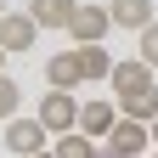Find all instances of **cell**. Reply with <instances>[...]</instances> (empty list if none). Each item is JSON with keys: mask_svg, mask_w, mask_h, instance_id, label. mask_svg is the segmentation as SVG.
Here are the masks:
<instances>
[{"mask_svg": "<svg viewBox=\"0 0 158 158\" xmlns=\"http://www.w3.org/2000/svg\"><path fill=\"white\" fill-rule=\"evenodd\" d=\"M79 107H85V102H73V90H45L34 118H40L51 135H68V130H79Z\"/></svg>", "mask_w": 158, "mask_h": 158, "instance_id": "6da1fadb", "label": "cell"}, {"mask_svg": "<svg viewBox=\"0 0 158 158\" xmlns=\"http://www.w3.org/2000/svg\"><path fill=\"white\" fill-rule=\"evenodd\" d=\"M51 141L56 135L40 124V118H6V147L17 152V158H34V152H51Z\"/></svg>", "mask_w": 158, "mask_h": 158, "instance_id": "7a4b0ae2", "label": "cell"}, {"mask_svg": "<svg viewBox=\"0 0 158 158\" xmlns=\"http://www.w3.org/2000/svg\"><path fill=\"white\" fill-rule=\"evenodd\" d=\"M113 102H124V96H141V90H152L158 79H152V62H141V56H124V62H113Z\"/></svg>", "mask_w": 158, "mask_h": 158, "instance_id": "3957f363", "label": "cell"}, {"mask_svg": "<svg viewBox=\"0 0 158 158\" xmlns=\"http://www.w3.org/2000/svg\"><path fill=\"white\" fill-rule=\"evenodd\" d=\"M102 147L124 152V158H141V152L152 147V124H141V118H124V113H118V124H113V135H107Z\"/></svg>", "mask_w": 158, "mask_h": 158, "instance_id": "277c9868", "label": "cell"}, {"mask_svg": "<svg viewBox=\"0 0 158 158\" xmlns=\"http://www.w3.org/2000/svg\"><path fill=\"white\" fill-rule=\"evenodd\" d=\"M107 28H113V11H107V6H79V17L68 23L73 45H102V40H107Z\"/></svg>", "mask_w": 158, "mask_h": 158, "instance_id": "5b68a950", "label": "cell"}, {"mask_svg": "<svg viewBox=\"0 0 158 158\" xmlns=\"http://www.w3.org/2000/svg\"><path fill=\"white\" fill-rule=\"evenodd\" d=\"M34 40H40L34 11H6V17H0V45H6L11 56H17V51H34Z\"/></svg>", "mask_w": 158, "mask_h": 158, "instance_id": "8992f818", "label": "cell"}, {"mask_svg": "<svg viewBox=\"0 0 158 158\" xmlns=\"http://www.w3.org/2000/svg\"><path fill=\"white\" fill-rule=\"evenodd\" d=\"M113 124H118V102H102V96H96V102L79 107V130H85L90 141H107Z\"/></svg>", "mask_w": 158, "mask_h": 158, "instance_id": "52a82bcc", "label": "cell"}, {"mask_svg": "<svg viewBox=\"0 0 158 158\" xmlns=\"http://www.w3.org/2000/svg\"><path fill=\"white\" fill-rule=\"evenodd\" d=\"M45 85H51V90H73V85H85L79 51H56V56H51V62H45Z\"/></svg>", "mask_w": 158, "mask_h": 158, "instance_id": "ba28073f", "label": "cell"}, {"mask_svg": "<svg viewBox=\"0 0 158 158\" xmlns=\"http://www.w3.org/2000/svg\"><path fill=\"white\" fill-rule=\"evenodd\" d=\"M113 28H130V34H141L147 23H158V17H152V0H113Z\"/></svg>", "mask_w": 158, "mask_h": 158, "instance_id": "9c48e42d", "label": "cell"}, {"mask_svg": "<svg viewBox=\"0 0 158 158\" xmlns=\"http://www.w3.org/2000/svg\"><path fill=\"white\" fill-rule=\"evenodd\" d=\"M28 11H34L40 28H68L79 17V0H28Z\"/></svg>", "mask_w": 158, "mask_h": 158, "instance_id": "30bf717a", "label": "cell"}, {"mask_svg": "<svg viewBox=\"0 0 158 158\" xmlns=\"http://www.w3.org/2000/svg\"><path fill=\"white\" fill-rule=\"evenodd\" d=\"M73 51H79V68H85V79H90V85L113 79V56H107V45H73Z\"/></svg>", "mask_w": 158, "mask_h": 158, "instance_id": "8fae6325", "label": "cell"}, {"mask_svg": "<svg viewBox=\"0 0 158 158\" xmlns=\"http://www.w3.org/2000/svg\"><path fill=\"white\" fill-rule=\"evenodd\" d=\"M51 152H56V158H102V141H90L85 130H68V135L51 141Z\"/></svg>", "mask_w": 158, "mask_h": 158, "instance_id": "7c38bea8", "label": "cell"}, {"mask_svg": "<svg viewBox=\"0 0 158 158\" xmlns=\"http://www.w3.org/2000/svg\"><path fill=\"white\" fill-rule=\"evenodd\" d=\"M118 113H124V118H141V124H152V118H158V85H152V90H141V96H124V102H118Z\"/></svg>", "mask_w": 158, "mask_h": 158, "instance_id": "4fadbf2b", "label": "cell"}, {"mask_svg": "<svg viewBox=\"0 0 158 158\" xmlns=\"http://www.w3.org/2000/svg\"><path fill=\"white\" fill-rule=\"evenodd\" d=\"M17 107H23V85H17L11 73H0V124L17 118Z\"/></svg>", "mask_w": 158, "mask_h": 158, "instance_id": "5bb4252c", "label": "cell"}, {"mask_svg": "<svg viewBox=\"0 0 158 158\" xmlns=\"http://www.w3.org/2000/svg\"><path fill=\"white\" fill-rule=\"evenodd\" d=\"M135 56H141V62H152V68H158V23H147L141 34H135Z\"/></svg>", "mask_w": 158, "mask_h": 158, "instance_id": "9a60e30c", "label": "cell"}, {"mask_svg": "<svg viewBox=\"0 0 158 158\" xmlns=\"http://www.w3.org/2000/svg\"><path fill=\"white\" fill-rule=\"evenodd\" d=\"M6 56H11V51H6V45H0V73H6Z\"/></svg>", "mask_w": 158, "mask_h": 158, "instance_id": "2e32d148", "label": "cell"}, {"mask_svg": "<svg viewBox=\"0 0 158 158\" xmlns=\"http://www.w3.org/2000/svg\"><path fill=\"white\" fill-rule=\"evenodd\" d=\"M102 158H124V152H113V147H102Z\"/></svg>", "mask_w": 158, "mask_h": 158, "instance_id": "e0dca14e", "label": "cell"}, {"mask_svg": "<svg viewBox=\"0 0 158 158\" xmlns=\"http://www.w3.org/2000/svg\"><path fill=\"white\" fill-rule=\"evenodd\" d=\"M152 147H158V118H152Z\"/></svg>", "mask_w": 158, "mask_h": 158, "instance_id": "ac0fdd59", "label": "cell"}, {"mask_svg": "<svg viewBox=\"0 0 158 158\" xmlns=\"http://www.w3.org/2000/svg\"><path fill=\"white\" fill-rule=\"evenodd\" d=\"M34 158H56V152H34Z\"/></svg>", "mask_w": 158, "mask_h": 158, "instance_id": "d6986e66", "label": "cell"}, {"mask_svg": "<svg viewBox=\"0 0 158 158\" xmlns=\"http://www.w3.org/2000/svg\"><path fill=\"white\" fill-rule=\"evenodd\" d=\"M0 17H6V0H0Z\"/></svg>", "mask_w": 158, "mask_h": 158, "instance_id": "ffe728a7", "label": "cell"}, {"mask_svg": "<svg viewBox=\"0 0 158 158\" xmlns=\"http://www.w3.org/2000/svg\"><path fill=\"white\" fill-rule=\"evenodd\" d=\"M152 158H158V152H152Z\"/></svg>", "mask_w": 158, "mask_h": 158, "instance_id": "44dd1931", "label": "cell"}]
</instances>
